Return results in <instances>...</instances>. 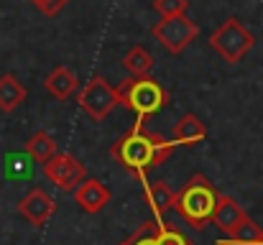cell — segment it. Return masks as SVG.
I'll list each match as a JSON object with an SVG mask.
<instances>
[{
    "label": "cell",
    "instance_id": "cell-1",
    "mask_svg": "<svg viewBox=\"0 0 263 245\" xmlns=\"http://www.w3.org/2000/svg\"><path fill=\"white\" fill-rule=\"evenodd\" d=\"M174 141L164 138L161 133L146 130L143 125H133L123 138H118L110 148V156L130 171L136 179H146V174L166 161L174 154Z\"/></svg>",
    "mask_w": 263,
    "mask_h": 245
},
{
    "label": "cell",
    "instance_id": "cell-2",
    "mask_svg": "<svg viewBox=\"0 0 263 245\" xmlns=\"http://www.w3.org/2000/svg\"><path fill=\"white\" fill-rule=\"evenodd\" d=\"M217 202H220V192L215 189V184L207 176L194 174L176 192L174 212L192 230H202L207 222H212L215 210H217Z\"/></svg>",
    "mask_w": 263,
    "mask_h": 245
},
{
    "label": "cell",
    "instance_id": "cell-3",
    "mask_svg": "<svg viewBox=\"0 0 263 245\" xmlns=\"http://www.w3.org/2000/svg\"><path fill=\"white\" fill-rule=\"evenodd\" d=\"M118 102L128 110L136 112L138 125H143V120H148L151 115H156L166 102H169V92L154 80V77H130L123 80L118 87Z\"/></svg>",
    "mask_w": 263,
    "mask_h": 245
},
{
    "label": "cell",
    "instance_id": "cell-4",
    "mask_svg": "<svg viewBox=\"0 0 263 245\" xmlns=\"http://www.w3.org/2000/svg\"><path fill=\"white\" fill-rule=\"evenodd\" d=\"M253 44H256V36H253L238 18L222 21V23L212 31V36H210V46H212L225 62H230V64H238V62L253 49Z\"/></svg>",
    "mask_w": 263,
    "mask_h": 245
},
{
    "label": "cell",
    "instance_id": "cell-5",
    "mask_svg": "<svg viewBox=\"0 0 263 245\" xmlns=\"http://www.w3.org/2000/svg\"><path fill=\"white\" fill-rule=\"evenodd\" d=\"M77 102H80V107L85 110V115H89V118L97 120V123L105 120V118L120 105V102H118L115 87L107 84L105 77H100V74H95V77L80 89Z\"/></svg>",
    "mask_w": 263,
    "mask_h": 245
},
{
    "label": "cell",
    "instance_id": "cell-6",
    "mask_svg": "<svg viewBox=\"0 0 263 245\" xmlns=\"http://www.w3.org/2000/svg\"><path fill=\"white\" fill-rule=\"evenodd\" d=\"M154 39L169 51V54H181L197 36H199V26L194 21H189L186 15H174V18H161L154 23L151 28Z\"/></svg>",
    "mask_w": 263,
    "mask_h": 245
},
{
    "label": "cell",
    "instance_id": "cell-7",
    "mask_svg": "<svg viewBox=\"0 0 263 245\" xmlns=\"http://www.w3.org/2000/svg\"><path fill=\"white\" fill-rule=\"evenodd\" d=\"M44 168V174H46V179L57 186V189H62V192H77V186L87 179V168H85V163L80 161L74 154H69V151H59L54 159L49 163H44L41 166Z\"/></svg>",
    "mask_w": 263,
    "mask_h": 245
},
{
    "label": "cell",
    "instance_id": "cell-8",
    "mask_svg": "<svg viewBox=\"0 0 263 245\" xmlns=\"http://www.w3.org/2000/svg\"><path fill=\"white\" fill-rule=\"evenodd\" d=\"M18 212H21V217H23L28 225L41 228V225H46V222L54 217L57 202H54V197H51L49 192L33 186V189L18 202Z\"/></svg>",
    "mask_w": 263,
    "mask_h": 245
},
{
    "label": "cell",
    "instance_id": "cell-9",
    "mask_svg": "<svg viewBox=\"0 0 263 245\" xmlns=\"http://www.w3.org/2000/svg\"><path fill=\"white\" fill-rule=\"evenodd\" d=\"M110 199H112V194H110V189H107L100 179H85V181L77 186V192H74V202H77L80 210L87 212V215L102 212V210L110 204Z\"/></svg>",
    "mask_w": 263,
    "mask_h": 245
},
{
    "label": "cell",
    "instance_id": "cell-10",
    "mask_svg": "<svg viewBox=\"0 0 263 245\" xmlns=\"http://www.w3.org/2000/svg\"><path fill=\"white\" fill-rule=\"evenodd\" d=\"M248 220V212L228 194H220V202H217V210H215V217H212V225L222 233V235H233L243 222Z\"/></svg>",
    "mask_w": 263,
    "mask_h": 245
},
{
    "label": "cell",
    "instance_id": "cell-11",
    "mask_svg": "<svg viewBox=\"0 0 263 245\" xmlns=\"http://www.w3.org/2000/svg\"><path fill=\"white\" fill-rule=\"evenodd\" d=\"M143 197L154 212L156 220H161V215H166L169 210H174V199H176V192L166 184V181H146L143 186Z\"/></svg>",
    "mask_w": 263,
    "mask_h": 245
},
{
    "label": "cell",
    "instance_id": "cell-12",
    "mask_svg": "<svg viewBox=\"0 0 263 245\" xmlns=\"http://www.w3.org/2000/svg\"><path fill=\"white\" fill-rule=\"evenodd\" d=\"M207 138V128L197 115H181L174 125V143L176 146H197Z\"/></svg>",
    "mask_w": 263,
    "mask_h": 245
},
{
    "label": "cell",
    "instance_id": "cell-13",
    "mask_svg": "<svg viewBox=\"0 0 263 245\" xmlns=\"http://www.w3.org/2000/svg\"><path fill=\"white\" fill-rule=\"evenodd\" d=\"M44 84H46V89H49L51 97H57V100H69V97L77 92L80 80H77V74H74L69 67H57V69L46 77Z\"/></svg>",
    "mask_w": 263,
    "mask_h": 245
},
{
    "label": "cell",
    "instance_id": "cell-14",
    "mask_svg": "<svg viewBox=\"0 0 263 245\" xmlns=\"http://www.w3.org/2000/svg\"><path fill=\"white\" fill-rule=\"evenodd\" d=\"M26 87L15 74H3L0 77V110L3 112H13L26 102Z\"/></svg>",
    "mask_w": 263,
    "mask_h": 245
},
{
    "label": "cell",
    "instance_id": "cell-15",
    "mask_svg": "<svg viewBox=\"0 0 263 245\" xmlns=\"http://www.w3.org/2000/svg\"><path fill=\"white\" fill-rule=\"evenodd\" d=\"M26 151H28V156L33 159L36 163H49L57 154H59V146H57V141L46 133V130H39V133H33L28 141H26Z\"/></svg>",
    "mask_w": 263,
    "mask_h": 245
},
{
    "label": "cell",
    "instance_id": "cell-16",
    "mask_svg": "<svg viewBox=\"0 0 263 245\" xmlns=\"http://www.w3.org/2000/svg\"><path fill=\"white\" fill-rule=\"evenodd\" d=\"M123 69L133 77H148V72L154 69V56L148 49L143 46H130L128 54L123 56Z\"/></svg>",
    "mask_w": 263,
    "mask_h": 245
},
{
    "label": "cell",
    "instance_id": "cell-17",
    "mask_svg": "<svg viewBox=\"0 0 263 245\" xmlns=\"http://www.w3.org/2000/svg\"><path fill=\"white\" fill-rule=\"evenodd\" d=\"M261 235H263V228H258L251 217L230 235V238H222L228 245H258L261 243Z\"/></svg>",
    "mask_w": 263,
    "mask_h": 245
},
{
    "label": "cell",
    "instance_id": "cell-18",
    "mask_svg": "<svg viewBox=\"0 0 263 245\" xmlns=\"http://www.w3.org/2000/svg\"><path fill=\"white\" fill-rule=\"evenodd\" d=\"M156 243L159 245H194L176 225H169V222H161L156 225Z\"/></svg>",
    "mask_w": 263,
    "mask_h": 245
},
{
    "label": "cell",
    "instance_id": "cell-19",
    "mask_svg": "<svg viewBox=\"0 0 263 245\" xmlns=\"http://www.w3.org/2000/svg\"><path fill=\"white\" fill-rule=\"evenodd\" d=\"M156 225H159V220L154 217V220H148V222H143L125 243L128 245H159L156 243Z\"/></svg>",
    "mask_w": 263,
    "mask_h": 245
},
{
    "label": "cell",
    "instance_id": "cell-20",
    "mask_svg": "<svg viewBox=\"0 0 263 245\" xmlns=\"http://www.w3.org/2000/svg\"><path fill=\"white\" fill-rule=\"evenodd\" d=\"M154 8L161 18H174V15H186L189 0H154Z\"/></svg>",
    "mask_w": 263,
    "mask_h": 245
},
{
    "label": "cell",
    "instance_id": "cell-21",
    "mask_svg": "<svg viewBox=\"0 0 263 245\" xmlns=\"http://www.w3.org/2000/svg\"><path fill=\"white\" fill-rule=\"evenodd\" d=\"M31 3H33V5L44 13V15H57V13H59V10H62V8H64L69 0H31Z\"/></svg>",
    "mask_w": 263,
    "mask_h": 245
},
{
    "label": "cell",
    "instance_id": "cell-22",
    "mask_svg": "<svg viewBox=\"0 0 263 245\" xmlns=\"http://www.w3.org/2000/svg\"><path fill=\"white\" fill-rule=\"evenodd\" d=\"M217 245H228V243H225V240H217Z\"/></svg>",
    "mask_w": 263,
    "mask_h": 245
},
{
    "label": "cell",
    "instance_id": "cell-23",
    "mask_svg": "<svg viewBox=\"0 0 263 245\" xmlns=\"http://www.w3.org/2000/svg\"><path fill=\"white\" fill-rule=\"evenodd\" d=\"M258 245H263V235H261V243H258Z\"/></svg>",
    "mask_w": 263,
    "mask_h": 245
},
{
    "label": "cell",
    "instance_id": "cell-24",
    "mask_svg": "<svg viewBox=\"0 0 263 245\" xmlns=\"http://www.w3.org/2000/svg\"><path fill=\"white\" fill-rule=\"evenodd\" d=\"M120 245H128V243H125V240H123V243H120Z\"/></svg>",
    "mask_w": 263,
    "mask_h": 245
}]
</instances>
